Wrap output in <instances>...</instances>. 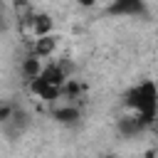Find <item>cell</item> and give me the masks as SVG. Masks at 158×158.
Here are the masks:
<instances>
[{
	"label": "cell",
	"mask_w": 158,
	"mask_h": 158,
	"mask_svg": "<svg viewBox=\"0 0 158 158\" xmlns=\"http://www.w3.org/2000/svg\"><path fill=\"white\" fill-rule=\"evenodd\" d=\"M126 109L131 114L141 116L148 126H153L156 118H158V86L151 79L131 86L128 94H126Z\"/></svg>",
	"instance_id": "6da1fadb"
},
{
	"label": "cell",
	"mask_w": 158,
	"mask_h": 158,
	"mask_svg": "<svg viewBox=\"0 0 158 158\" xmlns=\"http://www.w3.org/2000/svg\"><path fill=\"white\" fill-rule=\"evenodd\" d=\"M106 15H114V17L146 15V0H111V5L106 7Z\"/></svg>",
	"instance_id": "7a4b0ae2"
},
{
	"label": "cell",
	"mask_w": 158,
	"mask_h": 158,
	"mask_svg": "<svg viewBox=\"0 0 158 158\" xmlns=\"http://www.w3.org/2000/svg\"><path fill=\"white\" fill-rule=\"evenodd\" d=\"M42 72H44V59H42L40 54L30 52L25 59H20V74H22V79H25V81L37 79Z\"/></svg>",
	"instance_id": "3957f363"
},
{
	"label": "cell",
	"mask_w": 158,
	"mask_h": 158,
	"mask_svg": "<svg viewBox=\"0 0 158 158\" xmlns=\"http://www.w3.org/2000/svg\"><path fill=\"white\" fill-rule=\"evenodd\" d=\"M54 49H57V40H54V35H42V37H35V42H32V47H30V52L40 54L42 59H49V57L54 54Z\"/></svg>",
	"instance_id": "277c9868"
},
{
	"label": "cell",
	"mask_w": 158,
	"mask_h": 158,
	"mask_svg": "<svg viewBox=\"0 0 158 158\" xmlns=\"http://www.w3.org/2000/svg\"><path fill=\"white\" fill-rule=\"evenodd\" d=\"M54 118H57L59 123H64V126H74V123H79L81 111H79L77 104H62V106L54 109Z\"/></svg>",
	"instance_id": "5b68a950"
},
{
	"label": "cell",
	"mask_w": 158,
	"mask_h": 158,
	"mask_svg": "<svg viewBox=\"0 0 158 158\" xmlns=\"http://www.w3.org/2000/svg\"><path fill=\"white\" fill-rule=\"evenodd\" d=\"M81 7H91V5H96V0H77Z\"/></svg>",
	"instance_id": "8992f818"
}]
</instances>
